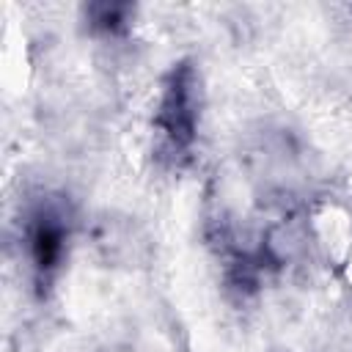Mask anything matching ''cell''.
Here are the masks:
<instances>
[{
    "label": "cell",
    "instance_id": "cell-1",
    "mask_svg": "<svg viewBox=\"0 0 352 352\" xmlns=\"http://www.w3.org/2000/svg\"><path fill=\"white\" fill-rule=\"evenodd\" d=\"M154 126L173 157L190 151L198 129V74L190 63H179L165 77Z\"/></svg>",
    "mask_w": 352,
    "mask_h": 352
},
{
    "label": "cell",
    "instance_id": "cell-3",
    "mask_svg": "<svg viewBox=\"0 0 352 352\" xmlns=\"http://www.w3.org/2000/svg\"><path fill=\"white\" fill-rule=\"evenodd\" d=\"M132 8L124 6V3H99V6H91L88 8V19L96 30L102 33H116L124 28V22L129 19Z\"/></svg>",
    "mask_w": 352,
    "mask_h": 352
},
{
    "label": "cell",
    "instance_id": "cell-2",
    "mask_svg": "<svg viewBox=\"0 0 352 352\" xmlns=\"http://www.w3.org/2000/svg\"><path fill=\"white\" fill-rule=\"evenodd\" d=\"M66 239H69V228H66V217L60 209L38 206L30 214L25 242H28V253L38 275H50L58 270L63 250H66Z\"/></svg>",
    "mask_w": 352,
    "mask_h": 352
}]
</instances>
